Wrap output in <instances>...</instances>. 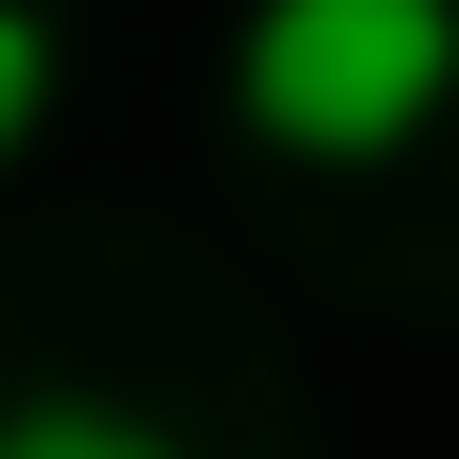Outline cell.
I'll return each instance as SVG.
<instances>
[{
    "instance_id": "2",
    "label": "cell",
    "mask_w": 459,
    "mask_h": 459,
    "mask_svg": "<svg viewBox=\"0 0 459 459\" xmlns=\"http://www.w3.org/2000/svg\"><path fill=\"white\" fill-rule=\"evenodd\" d=\"M0 459H195V442L142 389H71L54 371V389H0Z\"/></svg>"
},
{
    "instance_id": "3",
    "label": "cell",
    "mask_w": 459,
    "mask_h": 459,
    "mask_svg": "<svg viewBox=\"0 0 459 459\" xmlns=\"http://www.w3.org/2000/svg\"><path fill=\"white\" fill-rule=\"evenodd\" d=\"M54 124H71V18L54 0H0V195L54 160Z\"/></svg>"
},
{
    "instance_id": "1",
    "label": "cell",
    "mask_w": 459,
    "mask_h": 459,
    "mask_svg": "<svg viewBox=\"0 0 459 459\" xmlns=\"http://www.w3.org/2000/svg\"><path fill=\"white\" fill-rule=\"evenodd\" d=\"M212 107L265 177H406L459 124V0H230Z\"/></svg>"
}]
</instances>
